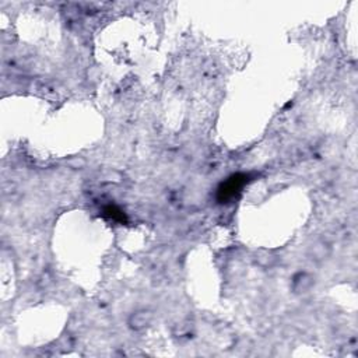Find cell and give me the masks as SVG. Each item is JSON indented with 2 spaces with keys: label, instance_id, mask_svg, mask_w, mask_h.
<instances>
[{
  "label": "cell",
  "instance_id": "6da1fadb",
  "mask_svg": "<svg viewBox=\"0 0 358 358\" xmlns=\"http://www.w3.org/2000/svg\"><path fill=\"white\" fill-rule=\"evenodd\" d=\"M249 176L245 173H235L223 182L219 188V200L220 202H228L235 199L239 193L242 192L244 186L248 184Z\"/></svg>",
  "mask_w": 358,
  "mask_h": 358
},
{
  "label": "cell",
  "instance_id": "7a4b0ae2",
  "mask_svg": "<svg viewBox=\"0 0 358 358\" xmlns=\"http://www.w3.org/2000/svg\"><path fill=\"white\" fill-rule=\"evenodd\" d=\"M151 322V313L148 311H139L133 313L129 320V325L134 330H141L144 329L148 323Z\"/></svg>",
  "mask_w": 358,
  "mask_h": 358
},
{
  "label": "cell",
  "instance_id": "3957f363",
  "mask_svg": "<svg viewBox=\"0 0 358 358\" xmlns=\"http://www.w3.org/2000/svg\"><path fill=\"white\" fill-rule=\"evenodd\" d=\"M313 284V280L309 274L306 273H301L295 277V281H294V290L297 292H306Z\"/></svg>",
  "mask_w": 358,
  "mask_h": 358
},
{
  "label": "cell",
  "instance_id": "277c9868",
  "mask_svg": "<svg viewBox=\"0 0 358 358\" xmlns=\"http://www.w3.org/2000/svg\"><path fill=\"white\" fill-rule=\"evenodd\" d=\"M104 216L108 217L109 220H112V221H116V223H126L125 213L122 212L119 207H116V206H106L105 209H104Z\"/></svg>",
  "mask_w": 358,
  "mask_h": 358
}]
</instances>
